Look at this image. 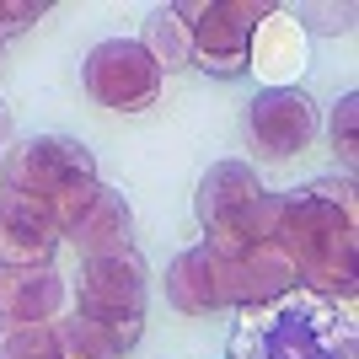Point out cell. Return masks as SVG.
<instances>
[{
    "label": "cell",
    "instance_id": "cell-1",
    "mask_svg": "<svg viewBox=\"0 0 359 359\" xmlns=\"http://www.w3.org/2000/svg\"><path fill=\"white\" fill-rule=\"evenodd\" d=\"M279 247L295 263L300 290L354 306V252H359V194L354 177H316L285 194Z\"/></svg>",
    "mask_w": 359,
    "mask_h": 359
},
{
    "label": "cell",
    "instance_id": "cell-2",
    "mask_svg": "<svg viewBox=\"0 0 359 359\" xmlns=\"http://www.w3.org/2000/svg\"><path fill=\"white\" fill-rule=\"evenodd\" d=\"M231 359H354V306L295 285L231 332Z\"/></svg>",
    "mask_w": 359,
    "mask_h": 359
},
{
    "label": "cell",
    "instance_id": "cell-3",
    "mask_svg": "<svg viewBox=\"0 0 359 359\" xmlns=\"http://www.w3.org/2000/svg\"><path fill=\"white\" fill-rule=\"evenodd\" d=\"M145 300H150V269L135 247L107 252V257H86L75 311L86 322H97L118 354H129L140 344V332H145Z\"/></svg>",
    "mask_w": 359,
    "mask_h": 359
},
{
    "label": "cell",
    "instance_id": "cell-4",
    "mask_svg": "<svg viewBox=\"0 0 359 359\" xmlns=\"http://www.w3.org/2000/svg\"><path fill=\"white\" fill-rule=\"evenodd\" d=\"M177 16L188 22L198 70L236 81V75H247V48H252L257 22L273 16V6L269 0H182Z\"/></svg>",
    "mask_w": 359,
    "mask_h": 359
},
{
    "label": "cell",
    "instance_id": "cell-5",
    "mask_svg": "<svg viewBox=\"0 0 359 359\" xmlns=\"http://www.w3.org/2000/svg\"><path fill=\"white\" fill-rule=\"evenodd\" d=\"M91 177H97V156L81 140H65V135L22 140L0 156V182L16 194H32L43 210H54L75 182H91Z\"/></svg>",
    "mask_w": 359,
    "mask_h": 359
},
{
    "label": "cell",
    "instance_id": "cell-6",
    "mask_svg": "<svg viewBox=\"0 0 359 359\" xmlns=\"http://www.w3.org/2000/svg\"><path fill=\"white\" fill-rule=\"evenodd\" d=\"M81 86L97 107H113V113H145L161 97V70L150 60L140 38H107L86 54L81 65Z\"/></svg>",
    "mask_w": 359,
    "mask_h": 359
},
{
    "label": "cell",
    "instance_id": "cell-7",
    "mask_svg": "<svg viewBox=\"0 0 359 359\" xmlns=\"http://www.w3.org/2000/svg\"><path fill=\"white\" fill-rule=\"evenodd\" d=\"M322 118H316V102L300 86H269L247 102V118H241V135L257 156L269 161H285V156H300V150L316 140Z\"/></svg>",
    "mask_w": 359,
    "mask_h": 359
},
{
    "label": "cell",
    "instance_id": "cell-8",
    "mask_svg": "<svg viewBox=\"0 0 359 359\" xmlns=\"http://www.w3.org/2000/svg\"><path fill=\"white\" fill-rule=\"evenodd\" d=\"M60 241V225L38 198L0 182V269H54Z\"/></svg>",
    "mask_w": 359,
    "mask_h": 359
},
{
    "label": "cell",
    "instance_id": "cell-9",
    "mask_svg": "<svg viewBox=\"0 0 359 359\" xmlns=\"http://www.w3.org/2000/svg\"><path fill=\"white\" fill-rule=\"evenodd\" d=\"M295 285H300V279H295V263L285 257L279 241H257V247H247L241 257H220L225 306L263 311V306H273L279 295H290Z\"/></svg>",
    "mask_w": 359,
    "mask_h": 359
},
{
    "label": "cell",
    "instance_id": "cell-10",
    "mask_svg": "<svg viewBox=\"0 0 359 359\" xmlns=\"http://www.w3.org/2000/svg\"><path fill=\"white\" fill-rule=\"evenodd\" d=\"M70 311V285L54 269H0V322L54 327Z\"/></svg>",
    "mask_w": 359,
    "mask_h": 359
},
{
    "label": "cell",
    "instance_id": "cell-11",
    "mask_svg": "<svg viewBox=\"0 0 359 359\" xmlns=\"http://www.w3.org/2000/svg\"><path fill=\"white\" fill-rule=\"evenodd\" d=\"M300 65H306V27L290 11L263 16L252 32V48H247V70L263 75L269 86H295Z\"/></svg>",
    "mask_w": 359,
    "mask_h": 359
},
{
    "label": "cell",
    "instance_id": "cell-12",
    "mask_svg": "<svg viewBox=\"0 0 359 359\" xmlns=\"http://www.w3.org/2000/svg\"><path fill=\"white\" fill-rule=\"evenodd\" d=\"M166 300H172L182 316L225 311L220 257H215L210 247H188V252H177V257H172V269H166Z\"/></svg>",
    "mask_w": 359,
    "mask_h": 359
},
{
    "label": "cell",
    "instance_id": "cell-13",
    "mask_svg": "<svg viewBox=\"0 0 359 359\" xmlns=\"http://www.w3.org/2000/svg\"><path fill=\"white\" fill-rule=\"evenodd\" d=\"M257 194H263V182H257V172L247 161H215L210 172L198 177L194 210H198V220H204V231H215L220 220H231L236 210H247Z\"/></svg>",
    "mask_w": 359,
    "mask_h": 359
},
{
    "label": "cell",
    "instance_id": "cell-14",
    "mask_svg": "<svg viewBox=\"0 0 359 359\" xmlns=\"http://www.w3.org/2000/svg\"><path fill=\"white\" fill-rule=\"evenodd\" d=\"M70 241L81 247L86 257H107V252H129L135 247V210H129V198L102 188L97 204L81 215V225L70 231Z\"/></svg>",
    "mask_w": 359,
    "mask_h": 359
},
{
    "label": "cell",
    "instance_id": "cell-15",
    "mask_svg": "<svg viewBox=\"0 0 359 359\" xmlns=\"http://www.w3.org/2000/svg\"><path fill=\"white\" fill-rule=\"evenodd\" d=\"M279 215H285V194H257L247 210H236L231 220H220L215 231H204V236H210L204 247H210L215 257H241L247 247L279 236Z\"/></svg>",
    "mask_w": 359,
    "mask_h": 359
},
{
    "label": "cell",
    "instance_id": "cell-16",
    "mask_svg": "<svg viewBox=\"0 0 359 359\" xmlns=\"http://www.w3.org/2000/svg\"><path fill=\"white\" fill-rule=\"evenodd\" d=\"M140 48L156 60L161 75L194 65V38H188V22L177 16V6H156V11L145 16V38H140Z\"/></svg>",
    "mask_w": 359,
    "mask_h": 359
},
{
    "label": "cell",
    "instance_id": "cell-17",
    "mask_svg": "<svg viewBox=\"0 0 359 359\" xmlns=\"http://www.w3.org/2000/svg\"><path fill=\"white\" fill-rule=\"evenodd\" d=\"M54 344H60V359H118V348L107 344V332L86 316H60L54 322Z\"/></svg>",
    "mask_w": 359,
    "mask_h": 359
},
{
    "label": "cell",
    "instance_id": "cell-18",
    "mask_svg": "<svg viewBox=\"0 0 359 359\" xmlns=\"http://www.w3.org/2000/svg\"><path fill=\"white\" fill-rule=\"evenodd\" d=\"M0 359H60L54 327H27V322H0Z\"/></svg>",
    "mask_w": 359,
    "mask_h": 359
},
{
    "label": "cell",
    "instance_id": "cell-19",
    "mask_svg": "<svg viewBox=\"0 0 359 359\" xmlns=\"http://www.w3.org/2000/svg\"><path fill=\"white\" fill-rule=\"evenodd\" d=\"M354 123H359V97H354V91H348L344 102H338V113H332V150H338V156H344L348 166H354V156H359Z\"/></svg>",
    "mask_w": 359,
    "mask_h": 359
},
{
    "label": "cell",
    "instance_id": "cell-20",
    "mask_svg": "<svg viewBox=\"0 0 359 359\" xmlns=\"http://www.w3.org/2000/svg\"><path fill=\"white\" fill-rule=\"evenodd\" d=\"M43 11H48L43 0H0V43L16 38V32H27Z\"/></svg>",
    "mask_w": 359,
    "mask_h": 359
},
{
    "label": "cell",
    "instance_id": "cell-21",
    "mask_svg": "<svg viewBox=\"0 0 359 359\" xmlns=\"http://www.w3.org/2000/svg\"><path fill=\"white\" fill-rule=\"evenodd\" d=\"M306 16H316L311 22L316 32H348L354 27V6H338V11L332 6H295V22H306Z\"/></svg>",
    "mask_w": 359,
    "mask_h": 359
},
{
    "label": "cell",
    "instance_id": "cell-22",
    "mask_svg": "<svg viewBox=\"0 0 359 359\" xmlns=\"http://www.w3.org/2000/svg\"><path fill=\"white\" fill-rule=\"evenodd\" d=\"M6 140H11V107L0 102V145H6Z\"/></svg>",
    "mask_w": 359,
    "mask_h": 359
},
{
    "label": "cell",
    "instance_id": "cell-23",
    "mask_svg": "<svg viewBox=\"0 0 359 359\" xmlns=\"http://www.w3.org/2000/svg\"><path fill=\"white\" fill-rule=\"evenodd\" d=\"M0 156H6V145H0Z\"/></svg>",
    "mask_w": 359,
    "mask_h": 359
}]
</instances>
